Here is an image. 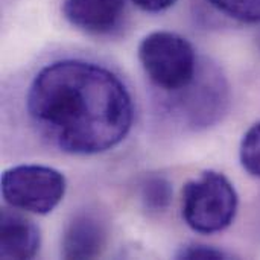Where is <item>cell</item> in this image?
<instances>
[{
  "label": "cell",
  "instance_id": "obj_1",
  "mask_svg": "<svg viewBox=\"0 0 260 260\" xmlns=\"http://www.w3.org/2000/svg\"><path fill=\"white\" fill-rule=\"evenodd\" d=\"M37 133L72 155H94L117 146L134 120L131 94L117 75L85 59L43 67L26 94Z\"/></svg>",
  "mask_w": 260,
  "mask_h": 260
},
{
  "label": "cell",
  "instance_id": "obj_8",
  "mask_svg": "<svg viewBox=\"0 0 260 260\" xmlns=\"http://www.w3.org/2000/svg\"><path fill=\"white\" fill-rule=\"evenodd\" d=\"M2 236H0V256L2 259H32L37 256L41 244L40 229L20 215L17 210H2Z\"/></svg>",
  "mask_w": 260,
  "mask_h": 260
},
{
  "label": "cell",
  "instance_id": "obj_12",
  "mask_svg": "<svg viewBox=\"0 0 260 260\" xmlns=\"http://www.w3.org/2000/svg\"><path fill=\"white\" fill-rule=\"evenodd\" d=\"M177 259L181 260H218V259H229L230 254H227L222 250H218L210 245H203V244H189L181 247L177 254Z\"/></svg>",
  "mask_w": 260,
  "mask_h": 260
},
{
  "label": "cell",
  "instance_id": "obj_13",
  "mask_svg": "<svg viewBox=\"0 0 260 260\" xmlns=\"http://www.w3.org/2000/svg\"><path fill=\"white\" fill-rule=\"evenodd\" d=\"M177 0H133L136 6L146 12H161L174 6Z\"/></svg>",
  "mask_w": 260,
  "mask_h": 260
},
{
  "label": "cell",
  "instance_id": "obj_9",
  "mask_svg": "<svg viewBox=\"0 0 260 260\" xmlns=\"http://www.w3.org/2000/svg\"><path fill=\"white\" fill-rule=\"evenodd\" d=\"M172 184L158 175L146 177L140 187V198L146 210L152 213L165 212L172 201Z\"/></svg>",
  "mask_w": 260,
  "mask_h": 260
},
{
  "label": "cell",
  "instance_id": "obj_7",
  "mask_svg": "<svg viewBox=\"0 0 260 260\" xmlns=\"http://www.w3.org/2000/svg\"><path fill=\"white\" fill-rule=\"evenodd\" d=\"M125 0H64L62 14L75 27L105 35L113 32L125 14Z\"/></svg>",
  "mask_w": 260,
  "mask_h": 260
},
{
  "label": "cell",
  "instance_id": "obj_5",
  "mask_svg": "<svg viewBox=\"0 0 260 260\" xmlns=\"http://www.w3.org/2000/svg\"><path fill=\"white\" fill-rule=\"evenodd\" d=\"M66 189V177L50 166L20 165L2 175L5 201L17 210L34 215L50 213L62 201Z\"/></svg>",
  "mask_w": 260,
  "mask_h": 260
},
{
  "label": "cell",
  "instance_id": "obj_4",
  "mask_svg": "<svg viewBox=\"0 0 260 260\" xmlns=\"http://www.w3.org/2000/svg\"><path fill=\"white\" fill-rule=\"evenodd\" d=\"M139 59L151 82L161 91L187 85L200 66L189 40L168 30L146 35L139 46Z\"/></svg>",
  "mask_w": 260,
  "mask_h": 260
},
{
  "label": "cell",
  "instance_id": "obj_11",
  "mask_svg": "<svg viewBox=\"0 0 260 260\" xmlns=\"http://www.w3.org/2000/svg\"><path fill=\"white\" fill-rule=\"evenodd\" d=\"M225 15L245 21L260 23V0H207Z\"/></svg>",
  "mask_w": 260,
  "mask_h": 260
},
{
  "label": "cell",
  "instance_id": "obj_6",
  "mask_svg": "<svg viewBox=\"0 0 260 260\" xmlns=\"http://www.w3.org/2000/svg\"><path fill=\"white\" fill-rule=\"evenodd\" d=\"M108 241V225L104 218L91 210L76 213L67 224L61 254L64 259H94L102 254Z\"/></svg>",
  "mask_w": 260,
  "mask_h": 260
},
{
  "label": "cell",
  "instance_id": "obj_2",
  "mask_svg": "<svg viewBox=\"0 0 260 260\" xmlns=\"http://www.w3.org/2000/svg\"><path fill=\"white\" fill-rule=\"evenodd\" d=\"M165 113L186 129L213 126L229 111L230 85L222 70L212 62L198 66L192 81L180 90L163 91Z\"/></svg>",
  "mask_w": 260,
  "mask_h": 260
},
{
  "label": "cell",
  "instance_id": "obj_3",
  "mask_svg": "<svg viewBox=\"0 0 260 260\" xmlns=\"http://www.w3.org/2000/svg\"><path fill=\"white\" fill-rule=\"evenodd\" d=\"M239 197L232 181L221 172L204 171L183 189V219L197 233L215 235L236 218Z\"/></svg>",
  "mask_w": 260,
  "mask_h": 260
},
{
  "label": "cell",
  "instance_id": "obj_10",
  "mask_svg": "<svg viewBox=\"0 0 260 260\" xmlns=\"http://www.w3.org/2000/svg\"><path fill=\"white\" fill-rule=\"evenodd\" d=\"M242 168L253 177L260 178V122L254 123L242 137L239 148Z\"/></svg>",
  "mask_w": 260,
  "mask_h": 260
}]
</instances>
